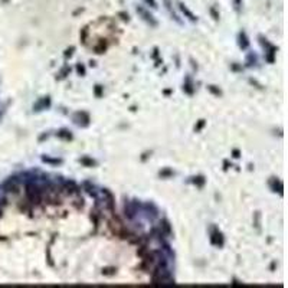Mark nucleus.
<instances>
[{
  "instance_id": "f257e3e1",
  "label": "nucleus",
  "mask_w": 288,
  "mask_h": 288,
  "mask_svg": "<svg viewBox=\"0 0 288 288\" xmlns=\"http://www.w3.org/2000/svg\"><path fill=\"white\" fill-rule=\"evenodd\" d=\"M26 195H27L30 203H33V205H39L40 200H42V190H40V187L38 184L32 183V182L26 184Z\"/></svg>"
},
{
  "instance_id": "f03ea898",
  "label": "nucleus",
  "mask_w": 288,
  "mask_h": 288,
  "mask_svg": "<svg viewBox=\"0 0 288 288\" xmlns=\"http://www.w3.org/2000/svg\"><path fill=\"white\" fill-rule=\"evenodd\" d=\"M74 121H75L78 126L87 127V126L89 124V115H88L87 113H84V111H81V113H76V114H75V117H74Z\"/></svg>"
},
{
  "instance_id": "7ed1b4c3",
  "label": "nucleus",
  "mask_w": 288,
  "mask_h": 288,
  "mask_svg": "<svg viewBox=\"0 0 288 288\" xmlns=\"http://www.w3.org/2000/svg\"><path fill=\"white\" fill-rule=\"evenodd\" d=\"M210 241H212V244L213 245H216V246H222L223 245V235L215 228L213 231H212V236H210Z\"/></svg>"
},
{
  "instance_id": "20e7f679",
  "label": "nucleus",
  "mask_w": 288,
  "mask_h": 288,
  "mask_svg": "<svg viewBox=\"0 0 288 288\" xmlns=\"http://www.w3.org/2000/svg\"><path fill=\"white\" fill-rule=\"evenodd\" d=\"M137 12H139V13L143 16L144 20H145L147 23H150L153 27H156V26H157V22L154 20V17H153V16H151V14H150V13H148L145 9H143V7H137Z\"/></svg>"
},
{
  "instance_id": "39448f33",
  "label": "nucleus",
  "mask_w": 288,
  "mask_h": 288,
  "mask_svg": "<svg viewBox=\"0 0 288 288\" xmlns=\"http://www.w3.org/2000/svg\"><path fill=\"white\" fill-rule=\"evenodd\" d=\"M238 39H239V46H241V49H246V48L249 46V40H248L245 32H241L239 36H238Z\"/></svg>"
},
{
  "instance_id": "423d86ee",
  "label": "nucleus",
  "mask_w": 288,
  "mask_h": 288,
  "mask_svg": "<svg viewBox=\"0 0 288 288\" xmlns=\"http://www.w3.org/2000/svg\"><path fill=\"white\" fill-rule=\"evenodd\" d=\"M56 136H58L59 139H62V140H66V141L72 140V134H71L68 130H59V131L56 133Z\"/></svg>"
},
{
  "instance_id": "0eeeda50",
  "label": "nucleus",
  "mask_w": 288,
  "mask_h": 288,
  "mask_svg": "<svg viewBox=\"0 0 288 288\" xmlns=\"http://www.w3.org/2000/svg\"><path fill=\"white\" fill-rule=\"evenodd\" d=\"M180 9L183 10V13H184V14H186V16H187L190 20H193V22H195V20H197V17H196V16H195V14H193V13H192V12H190V10H189V9H187L184 4H182V3H180Z\"/></svg>"
},
{
  "instance_id": "6e6552de",
  "label": "nucleus",
  "mask_w": 288,
  "mask_h": 288,
  "mask_svg": "<svg viewBox=\"0 0 288 288\" xmlns=\"http://www.w3.org/2000/svg\"><path fill=\"white\" fill-rule=\"evenodd\" d=\"M84 166H88V167H92V166H97V161L95 160H92V158H89V157H82L81 160H79Z\"/></svg>"
},
{
  "instance_id": "1a4fd4ad",
  "label": "nucleus",
  "mask_w": 288,
  "mask_h": 288,
  "mask_svg": "<svg viewBox=\"0 0 288 288\" xmlns=\"http://www.w3.org/2000/svg\"><path fill=\"white\" fill-rule=\"evenodd\" d=\"M205 177L203 176H197V177H193V183L197 186V187H203V184H205Z\"/></svg>"
},
{
  "instance_id": "9d476101",
  "label": "nucleus",
  "mask_w": 288,
  "mask_h": 288,
  "mask_svg": "<svg viewBox=\"0 0 288 288\" xmlns=\"http://www.w3.org/2000/svg\"><path fill=\"white\" fill-rule=\"evenodd\" d=\"M183 89H184V91H186V92H187L189 95H192V94H193V88H192V82H190V79H189V78L186 79V84L183 85Z\"/></svg>"
},
{
  "instance_id": "9b49d317",
  "label": "nucleus",
  "mask_w": 288,
  "mask_h": 288,
  "mask_svg": "<svg viewBox=\"0 0 288 288\" xmlns=\"http://www.w3.org/2000/svg\"><path fill=\"white\" fill-rule=\"evenodd\" d=\"M161 228L164 229V233H166V235H170V233H171V228H170V225H169L167 220H163V222H161Z\"/></svg>"
},
{
  "instance_id": "f8f14e48",
  "label": "nucleus",
  "mask_w": 288,
  "mask_h": 288,
  "mask_svg": "<svg viewBox=\"0 0 288 288\" xmlns=\"http://www.w3.org/2000/svg\"><path fill=\"white\" fill-rule=\"evenodd\" d=\"M158 174H160V177H163V179H164V177H170V176H173L174 173H173L170 169H164V170H161Z\"/></svg>"
},
{
  "instance_id": "ddd939ff",
  "label": "nucleus",
  "mask_w": 288,
  "mask_h": 288,
  "mask_svg": "<svg viewBox=\"0 0 288 288\" xmlns=\"http://www.w3.org/2000/svg\"><path fill=\"white\" fill-rule=\"evenodd\" d=\"M207 89H209L212 94L218 95V97H220V95H222V91H220V89H218V88H215V85H209V87H207Z\"/></svg>"
},
{
  "instance_id": "4468645a",
  "label": "nucleus",
  "mask_w": 288,
  "mask_h": 288,
  "mask_svg": "<svg viewBox=\"0 0 288 288\" xmlns=\"http://www.w3.org/2000/svg\"><path fill=\"white\" fill-rule=\"evenodd\" d=\"M45 163H52V164H61L62 160H55V158H49V157H43L42 158Z\"/></svg>"
},
{
  "instance_id": "2eb2a0df",
  "label": "nucleus",
  "mask_w": 288,
  "mask_h": 288,
  "mask_svg": "<svg viewBox=\"0 0 288 288\" xmlns=\"http://www.w3.org/2000/svg\"><path fill=\"white\" fill-rule=\"evenodd\" d=\"M252 63H257V56L249 53L248 55V66H252Z\"/></svg>"
},
{
  "instance_id": "dca6fc26",
  "label": "nucleus",
  "mask_w": 288,
  "mask_h": 288,
  "mask_svg": "<svg viewBox=\"0 0 288 288\" xmlns=\"http://www.w3.org/2000/svg\"><path fill=\"white\" fill-rule=\"evenodd\" d=\"M102 274L113 275V274H115V268H105V270H102Z\"/></svg>"
},
{
  "instance_id": "f3484780",
  "label": "nucleus",
  "mask_w": 288,
  "mask_h": 288,
  "mask_svg": "<svg viewBox=\"0 0 288 288\" xmlns=\"http://www.w3.org/2000/svg\"><path fill=\"white\" fill-rule=\"evenodd\" d=\"M104 51H105V43L101 42V45H100L98 48H95V52H97V53H102Z\"/></svg>"
},
{
  "instance_id": "a211bd4d",
  "label": "nucleus",
  "mask_w": 288,
  "mask_h": 288,
  "mask_svg": "<svg viewBox=\"0 0 288 288\" xmlns=\"http://www.w3.org/2000/svg\"><path fill=\"white\" fill-rule=\"evenodd\" d=\"M95 95H97L98 98L102 95V87H101V85H95Z\"/></svg>"
},
{
  "instance_id": "6ab92c4d",
  "label": "nucleus",
  "mask_w": 288,
  "mask_h": 288,
  "mask_svg": "<svg viewBox=\"0 0 288 288\" xmlns=\"http://www.w3.org/2000/svg\"><path fill=\"white\" fill-rule=\"evenodd\" d=\"M203 126H205V120H199L197 126L195 127V131H200V130L203 128Z\"/></svg>"
},
{
  "instance_id": "aec40b11",
  "label": "nucleus",
  "mask_w": 288,
  "mask_h": 288,
  "mask_svg": "<svg viewBox=\"0 0 288 288\" xmlns=\"http://www.w3.org/2000/svg\"><path fill=\"white\" fill-rule=\"evenodd\" d=\"M76 71L79 75H85V66L84 65H76Z\"/></svg>"
},
{
  "instance_id": "412c9836",
  "label": "nucleus",
  "mask_w": 288,
  "mask_h": 288,
  "mask_svg": "<svg viewBox=\"0 0 288 288\" xmlns=\"http://www.w3.org/2000/svg\"><path fill=\"white\" fill-rule=\"evenodd\" d=\"M69 71H71L69 68H63V69H62V72H61V76H59V78H65V76H66V74H68Z\"/></svg>"
},
{
  "instance_id": "4be33fe9",
  "label": "nucleus",
  "mask_w": 288,
  "mask_h": 288,
  "mask_svg": "<svg viewBox=\"0 0 288 288\" xmlns=\"http://www.w3.org/2000/svg\"><path fill=\"white\" fill-rule=\"evenodd\" d=\"M74 51H75V48H74V46H72V48H69V49H66V52H65V56H66V58H68V56H71Z\"/></svg>"
},
{
  "instance_id": "5701e85b",
  "label": "nucleus",
  "mask_w": 288,
  "mask_h": 288,
  "mask_svg": "<svg viewBox=\"0 0 288 288\" xmlns=\"http://www.w3.org/2000/svg\"><path fill=\"white\" fill-rule=\"evenodd\" d=\"M145 3H147V4H150L151 7H157V3H156V0H145Z\"/></svg>"
},
{
  "instance_id": "b1692460",
  "label": "nucleus",
  "mask_w": 288,
  "mask_h": 288,
  "mask_svg": "<svg viewBox=\"0 0 288 288\" xmlns=\"http://www.w3.org/2000/svg\"><path fill=\"white\" fill-rule=\"evenodd\" d=\"M232 69H233V71H242V68H239L236 63H233V65H232Z\"/></svg>"
},
{
  "instance_id": "393cba45",
  "label": "nucleus",
  "mask_w": 288,
  "mask_h": 288,
  "mask_svg": "<svg viewBox=\"0 0 288 288\" xmlns=\"http://www.w3.org/2000/svg\"><path fill=\"white\" fill-rule=\"evenodd\" d=\"M239 154H241V153H239V150H233V157H235V158H238V157H241V156H239Z\"/></svg>"
}]
</instances>
